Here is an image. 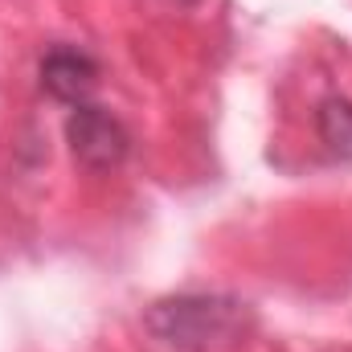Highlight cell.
<instances>
[{"label":"cell","mask_w":352,"mask_h":352,"mask_svg":"<svg viewBox=\"0 0 352 352\" xmlns=\"http://www.w3.org/2000/svg\"><path fill=\"white\" fill-rule=\"evenodd\" d=\"M238 303H226V299H205V295H188V299H173V303H160L148 324L160 340L168 344H209L217 336H226L234 328V311Z\"/></svg>","instance_id":"6da1fadb"},{"label":"cell","mask_w":352,"mask_h":352,"mask_svg":"<svg viewBox=\"0 0 352 352\" xmlns=\"http://www.w3.org/2000/svg\"><path fill=\"white\" fill-rule=\"evenodd\" d=\"M66 140H70L74 160L90 173H107V168L123 164V156H127V131L102 107H87V102L74 107V115L66 119Z\"/></svg>","instance_id":"7a4b0ae2"},{"label":"cell","mask_w":352,"mask_h":352,"mask_svg":"<svg viewBox=\"0 0 352 352\" xmlns=\"http://www.w3.org/2000/svg\"><path fill=\"white\" fill-rule=\"evenodd\" d=\"M41 87L54 98H62V102L82 107V98L98 87V62L90 54H82V50L58 45V50H50L41 58Z\"/></svg>","instance_id":"3957f363"},{"label":"cell","mask_w":352,"mask_h":352,"mask_svg":"<svg viewBox=\"0 0 352 352\" xmlns=\"http://www.w3.org/2000/svg\"><path fill=\"white\" fill-rule=\"evenodd\" d=\"M320 135L332 152L352 156V102L349 98H328L320 102Z\"/></svg>","instance_id":"277c9868"}]
</instances>
